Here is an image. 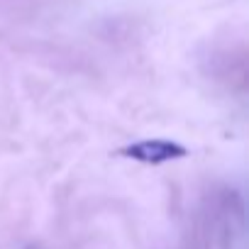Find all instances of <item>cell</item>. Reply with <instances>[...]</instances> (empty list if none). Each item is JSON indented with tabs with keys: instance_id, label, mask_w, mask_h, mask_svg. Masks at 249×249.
<instances>
[{
	"instance_id": "cell-1",
	"label": "cell",
	"mask_w": 249,
	"mask_h": 249,
	"mask_svg": "<svg viewBox=\"0 0 249 249\" xmlns=\"http://www.w3.org/2000/svg\"><path fill=\"white\" fill-rule=\"evenodd\" d=\"M130 157L135 159H142V161H166L171 157H183V149L181 147H174V144H166V142H154V144H140V147H132L130 149Z\"/></svg>"
}]
</instances>
